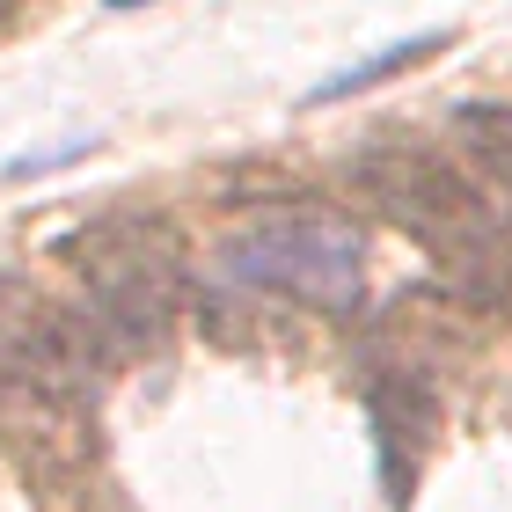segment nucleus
Here are the masks:
<instances>
[{
  "label": "nucleus",
  "instance_id": "obj_2",
  "mask_svg": "<svg viewBox=\"0 0 512 512\" xmlns=\"http://www.w3.org/2000/svg\"><path fill=\"white\" fill-rule=\"evenodd\" d=\"M352 176L366 183V198H374L395 227H410V235L432 249V264L447 271V286L476 293V300L505 293L512 235H505L498 205L483 198V183H469L454 161H439L425 147H381V154H366Z\"/></svg>",
  "mask_w": 512,
  "mask_h": 512
},
{
  "label": "nucleus",
  "instance_id": "obj_7",
  "mask_svg": "<svg viewBox=\"0 0 512 512\" xmlns=\"http://www.w3.org/2000/svg\"><path fill=\"white\" fill-rule=\"evenodd\" d=\"M439 52V37H417V44H395V52H381V59H366V66H352V74H337V81H322L315 88V110L322 103H344V96H366L374 81H388V74H403V66H417V59H432Z\"/></svg>",
  "mask_w": 512,
  "mask_h": 512
},
{
  "label": "nucleus",
  "instance_id": "obj_1",
  "mask_svg": "<svg viewBox=\"0 0 512 512\" xmlns=\"http://www.w3.org/2000/svg\"><path fill=\"white\" fill-rule=\"evenodd\" d=\"M96 315L52 308L0 278V447L37 483H74L96 461V388L110 374Z\"/></svg>",
  "mask_w": 512,
  "mask_h": 512
},
{
  "label": "nucleus",
  "instance_id": "obj_8",
  "mask_svg": "<svg viewBox=\"0 0 512 512\" xmlns=\"http://www.w3.org/2000/svg\"><path fill=\"white\" fill-rule=\"evenodd\" d=\"M110 8H139V0H110Z\"/></svg>",
  "mask_w": 512,
  "mask_h": 512
},
{
  "label": "nucleus",
  "instance_id": "obj_4",
  "mask_svg": "<svg viewBox=\"0 0 512 512\" xmlns=\"http://www.w3.org/2000/svg\"><path fill=\"white\" fill-rule=\"evenodd\" d=\"M220 264L235 286L286 293V300L322 308V315L359 308V286H366V242L337 213H271V220L242 227L220 249Z\"/></svg>",
  "mask_w": 512,
  "mask_h": 512
},
{
  "label": "nucleus",
  "instance_id": "obj_6",
  "mask_svg": "<svg viewBox=\"0 0 512 512\" xmlns=\"http://www.w3.org/2000/svg\"><path fill=\"white\" fill-rule=\"evenodd\" d=\"M374 425H381V447H388V476L410 483V447H425V432L439 425V403L417 381H381L374 388Z\"/></svg>",
  "mask_w": 512,
  "mask_h": 512
},
{
  "label": "nucleus",
  "instance_id": "obj_3",
  "mask_svg": "<svg viewBox=\"0 0 512 512\" xmlns=\"http://www.w3.org/2000/svg\"><path fill=\"white\" fill-rule=\"evenodd\" d=\"M88 286V315L110 344H154L183 315V242L154 213H103L59 242Z\"/></svg>",
  "mask_w": 512,
  "mask_h": 512
},
{
  "label": "nucleus",
  "instance_id": "obj_5",
  "mask_svg": "<svg viewBox=\"0 0 512 512\" xmlns=\"http://www.w3.org/2000/svg\"><path fill=\"white\" fill-rule=\"evenodd\" d=\"M454 139H461V154L483 169V198L498 205V220L512 235V103H469L454 118Z\"/></svg>",
  "mask_w": 512,
  "mask_h": 512
}]
</instances>
